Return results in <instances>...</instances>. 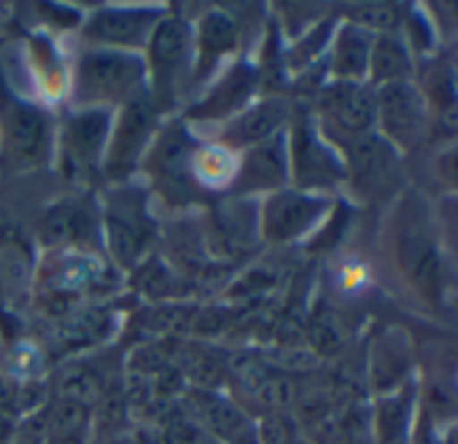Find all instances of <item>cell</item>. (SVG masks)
I'll return each instance as SVG.
<instances>
[{
    "label": "cell",
    "instance_id": "cell-5",
    "mask_svg": "<svg viewBox=\"0 0 458 444\" xmlns=\"http://www.w3.org/2000/svg\"><path fill=\"white\" fill-rule=\"evenodd\" d=\"M318 105L348 138L367 135L375 127V89L367 81H332L318 92Z\"/></svg>",
    "mask_w": 458,
    "mask_h": 444
},
{
    "label": "cell",
    "instance_id": "cell-24",
    "mask_svg": "<svg viewBox=\"0 0 458 444\" xmlns=\"http://www.w3.org/2000/svg\"><path fill=\"white\" fill-rule=\"evenodd\" d=\"M84 213L76 205H57L55 210H49L47 221H44V240L47 246H60L68 240H76L84 230Z\"/></svg>",
    "mask_w": 458,
    "mask_h": 444
},
{
    "label": "cell",
    "instance_id": "cell-30",
    "mask_svg": "<svg viewBox=\"0 0 458 444\" xmlns=\"http://www.w3.org/2000/svg\"><path fill=\"white\" fill-rule=\"evenodd\" d=\"M87 425V415L84 406L73 404V401H63L55 406V412L49 415V428L55 433V439H79V433Z\"/></svg>",
    "mask_w": 458,
    "mask_h": 444
},
{
    "label": "cell",
    "instance_id": "cell-19",
    "mask_svg": "<svg viewBox=\"0 0 458 444\" xmlns=\"http://www.w3.org/2000/svg\"><path fill=\"white\" fill-rule=\"evenodd\" d=\"M377 444H410V396L404 390L388 393L375 417Z\"/></svg>",
    "mask_w": 458,
    "mask_h": 444
},
{
    "label": "cell",
    "instance_id": "cell-32",
    "mask_svg": "<svg viewBox=\"0 0 458 444\" xmlns=\"http://www.w3.org/2000/svg\"><path fill=\"white\" fill-rule=\"evenodd\" d=\"M437 170H439V178H442L447 186L458 188V143H453L450 148L442 151V156H439V162H437Z\"/></svg>",
    "mask_w": 458,
    "mask_h": 444
},
{
    "label": "cell",
    "instance_id": "cell-6",
    "mask_svg": "<svg viewBox=\"0 0 458 444\" xmlns=\"http://www.w3.org/2000/svg\"><path fill=\"white\" fill-rule=\"evenodd\" d=\"M4 127L9 148L20 164L36 167L47 162L52 151V124L44 111L22 100H9L4 105Z\"/></svg>",
    "mask_w": 458,
    "mask_h": 444
},
{
    "label": "cell",
    "instance_id": "cell-21",
    "mask_svg": "<svg viewBox=\"0 0 458 444\" xmlns=\"http://www.w3.org/2000/svg\"><path fill=\"white\" fill-rule=\"evenodd\" d=\"M108 238H111V251L122 264H130L138 259L140 246H143V221L132 215V210H119L108 215Z\"/></svg>",
    "mask_w": 458,
    "mask_h": 444
},
{
    "label": "cell",
    "instance_id": "cell-12",
    "mask_svg": "<svg viewBox=\"0 0 458 444\" xmlns=\"http://www.w3.org/2000/svg\"><path fill=\"white\" fill-rule=\"evenodd\" d=\"M189 25L183 20L167 17L159 25H154L151 30V65H154V76L159 84H170L175 71L181 68L183 57L189 54Z\"/></svg>",
    "mask_w": 458,
    "mask_h": 444
},
{
    "label": "cell",
    "instance_id": "cell-31",
    "mask_svg": "<svg viewBox=\"0 0 458 444\" xmlns=\"http://www.w3.org/2000/svg\"><path fill=\"white\" fill-rule=\"evenodd\" d=\"M431 127L439 138H447V140H455L458 138V97L450 100L447 105H442L439 111L431 113Z\"/></svg>",
    "mask_w": 458,
    "mask_h": 444
},
{
    "label": "cell",
    "instance_id": "cell-29",
    "mask_svg": "<svg viewBox=\"0 0 458 444\" xmlns=\"http://www.w3.org/2000/svg\"><path fill=\"white\" fill-rule=\"evenodd\" d=\"M89 281H95V267H89L87 259L73 256V259L57 262V272L52 275V289L68 294V291L84 289V283H89Z\"/></svg>",
    "mask_w": 458,
    "mask_h": 444
},
{
    "label": "cell",
    "instance_id": "cell-22",
    "mask_svg": "<svg viewBox=\"0 0 458 444\" xmlns=\"http://www.w3.org/2000/svg\"><path fill=\"white\" fill-rule=\"evenodd\" d=\"M235 41H238V33H235V25L229 17L218 14V12H210L208 17H202V22H199V54H202L205 65H213L221 54L233 52Z\"/></svg>",
    "mask_w": 458,
    "mask_h": 444
},
{
    "label": "cell",
    "instance_id": "cell-28",
    "mask_svg": "<svg viewBox=\"0 0 458 444\" xmlns=\"http://www.w3.org/2000/svg\"><path fill=\"white\" fill-rule=\"evenodd\" d=\"M60 390L65 396V401H73L79 406H84L89 398H95L100 393V377L89 369H68L63 374V382H60Z\"/></svg>",
    "mask_w": 458,
    "mask_h": 444
},
{
    "label": "cell",
    "instance_id": "cell-20",
    "mask_svg": "<svg viewBox=\"0 0 458 444\" xmlns=\"http://www.w3.org/2000/svg\"><path fill=\"white\" fill-rule=\"evenodd\" d=\"M251 89H254V71L251 68H235L197 111H202V116H229L246 103Z\"/></svg>",
    "mask_w": 458,
    "mask_h": 444
},
{
    "label": "cell",
    "instance_id": "cell-14",
    "mask_svg": "<svg viewBox=\"0 0 458 444\" xmlns=\"http://www.w3.org/2000/svg\"><path fill=\"white\" fill-rule=\"evenodd\" d=\"M372 38L367 30L345 22L332 46V73L335 81H367L369 73V52H372Z\"/></svg>",
    "mask_w": 458,
    "mask_h": 444
},
{
    "label": "cell",
    "instance_id": "cell-18",
    "mask_svg": "<svg viewBox=\"0 0 458 444\" xmlns=\"http://www.w3.org/2000/svg\"><path fill=\"white\" fill-rule=\"evenodd\" d=\"M407 369V345L402 334H388L375 345L372 353V380L380 390H391L402 385Z\"/></svg>",
    "mask_w": 458,
    "mask_h": 444
},
{
    "label": "cell",
    "instance_id": "cell-16",
    "mask_svg": "<svg viewBox=\"0 0 458 444\" xmlns=\"http://www.w3.org/2000/svg\"><path fill=\"white\" fill-rule=\"evenodd\" d=\"M286 167H289L286 140L281 135H276L251 148L241 178L249 188H270L286 178Z\"/></svg>",
    "mask_w": 458,
    "mask_h": 444
},
{
    "label": "cell",
    "instance_id": "cell-26",
    "mask_svg": "<svg viewBox=\"0 0 458 444\" xmlns=\"http://www.w3.org/2000/svg\"><path fill=\"white\" fill-rule=\"evenodd\" d=\"M28 278V256L17 243L0 248V289L6 294H17Z\"/></svg>",
    "mask_w": 458,
    "mask_h": 444
},
{
    "label": "cell",
    "instance_id": "cell-17",
    "mask_svg": "<svg viewBox=\"0 0 458 444\" xmlns=\"http://www.w3.org/2000/svg\"><path fill=\"white\" fill-rule=\"evenodd\" d=\"M189 164H191V151H189L186 132L178 130V127L167 130L159 138L157 151H154L157 178L165 180V183H173V186L183 188L186 186V178H189Z\"/></svg>",
    "mask_w": 458,
    "mask_h": 444
},
{
    "label": "cell",
    "instance_id": "cell-4",
    "mask_svg": "<svg viewBox=\"0 0 458 444\" xmlns=\"http://www.w3.org/2000/svg\"><path fill=\"white\" fill-rule=\"evenodd\" d=\"M329 202L308 191H278L262 207V232L273 243H289L318 224Z\"/></svg>",
    "mask_w": 458,
    "mask_h": 444
},
{
    "label": "cell",
    "instance_id": "cell-33",
    "mask_svg": "<svg viewBox=\"0 0 458 444\" xmlns=\"http://www.w3.org/2000/svg\"><path fill=\"white\" fill-rule=\"evenodd\" d=\"M445 68H447V73H450L453 84L458 87V49H455V52H450V57L445 60Z\"/></svg>",
    "mask_w": 458,
    "mask_h": 444
},
{
    "label": "cell",
    "instance_id": "cell-25",
    "mask_svg": "<svg viewBox=\"0 0 458 444\" xmlns=\"http://www.w3.org/2000/svg\"><path fill=\"white\" fill-rule=\"evenodd\" d=\"M308 337L318 353H337L345 342V329H343V321L332 310H321L310 318Z\"/></svg>",
    "mask_w": 458,
    "mask_h": 444
},
{
    "label": "cell",
    "instance_id": "cell-10",
    "mask_svg": "<svg viewBox=\"0 0 458 444\" xmlns=\"http://www.w3.org/2000/svg\"><path fill=\"white\" fill-rule=\"evenodd\" d=\"M157 14L148 9H106L89 22V36L114 44V46H135L140 44L148 30H154Z\"/></svg>",
    "mask_w": 458,
    "mask_h": 444
},
{
    "label": "cell",
    "instance_id": "cell-2",
    "mask_svg": "<svg viewBox=\"0 0 458 444\" xmlns=\"http://www.w3.org/2000/svg\"><path fill=\"white\" fill-rule=\"evenodd\" d=\"M375 124L380 138L396 151H410L431 127V111L415 81L375 89Z\"/></svg>",
    "mask_w": 458,
    "mask_h": 444
},
{
    "label": "cell",
    "instance_id": "cell-11",
    "mask_svg": "<svg viewBox=\"0 0 458 444\" xmlns=\"http://www.w3.org/2000/svg\"><path fill=\"white\" fill-rule=\"evenodd\" d=\"M412 73H415V57H412L407 41L402 38V33H386V36L372 38L367 79L375 87L412 81Z\"/></svg>",
    "mask_w": 458,
    "mask_h": 444
},
{
    "label": "cell",
    "instance_id": "cell-9",
    "mask_svg": "<svg viewBox=\"0 0 458 444\" xmlns=\"http://www.w3.org/2000/svg\"><path fill=\"white\" fill-rule=\"evenodd\" d=\"M154 124H157V111L146 97H138V100L127 103V108H124L116 130H114L108 156H106V164H108L111 175L122 178L135 167V159H138L143 143L148 140Z\"/></svg>",
    "mask_w": 458,
    "mask_h": 444
},
{
    "label": "cell",
    "instance_id": "cell-7",
    "mask_svg": "<svg viewBox=\"0 0 458 444\" xmlns=\"http://www.w3.org/2000/svg\"><path fill=\"white\" fill-rule=\"evenodd\" d=\"M292 164H294V178L300 180L302 188L329 186V183H335V180H340L345 175L343 159L327 143H321V138L316 135V130H313V124L308 119L294 124V132H292Z\"/></svg>",
    "mask_w": 458,
    "mask_h": 444
},
{
    "label": "cell",
    "instance_id": "cell-23",
    "mask_svg": "<svg viewBox=\"0 0 458 444\" xmlns=\"http://www.w3.org/2000/svg\"><path fill=\"white\" fill-rule=\"evenodd\" d=\"M404 14L396 4H359L348 9L351 25L367 30L369 36H386V33H399Z\"/></svg>",
    "mask_w": 458,
    "mask_h": 444
},
{
    "label": "cell",
    "instance_id": "cell-27",
    "mask_svg": "<svg viewBox=\"0 0 458 444\" xmlns=\"http://www.w3.org/2000/svg\"><path fill=\"white\" fill-rule=\"evenodd\" d=\"M194 172L197 178H202L205 183H224L233 178L235 164L229 159L226 151L221 148H205L194 154Z\"/></svg>",
    "mask_w": 458,
    "mask_h": 444
},
{
    "label": "cell",
    "instance_id": "cell-8",
    "mask_svg": "<svg viewBox=\"0 0 458 444\" xmlns=\"http://www.w3.org/2000/svg\"><path fill=\"white\" fill-rule=\"evenodd\" d=\"M111 135V113L108 111H81L65 124V170L68 175H84L95 170L100 154Z\"/></svg>",
    "mask_w": 458,
    "mask_h": 444
},
{
    "label": "cell",
    "instance_id": "cell-1",
    "mask_svg": "<svg viewBox=\"0 0 458 444\" xmlns=\"http://www.w3.org/2000/svg\"><path fill=\"white\" fill-rule=\"evenodd\" d=\"M426 215L418 202H410L402 207L399 224H396V238H394V251H396V264L402 275L410 281V286L423 297L437 302L442 294L445 283V270H442V256L434 243L431 227L426 224Z\"/></svg>",
    "mask_w": 458,
    "mask_h": 444
},
{
    "label": "cell",
    "instance_id": "cell-15",
    "mask_svg": "<svg viewBox=\"0 0 458 444\" xmlns=\"http://www.w3.org/2000/svg\"><path fill=\"white\" fill-rule=\"evenodd\" d=\"M286 121V103L278 97H270L249 111H243L226 130V140L233 146H259L281 130Z\"/></svg>",
    "mask_w": 458,
    "mask_h": 444
},
{
    "label": "cell",
    "instance_id": "cell-13",
    "mask_svg": "<svg viewBox=\"0 0 458 444\" xmlns=\"http://www.w3.org/2000/svg\"><path fill=\"white\" fill-rule=\"evenodd\" d=\"M348 172L361 180L364 186L380 183L396 159V148L391 143H386L377 132H367V135H356L348 140Z\"/></svg>",
    "mask_w": 458,
    "mask_h": 444
},
{
    "label": "cell",
    "instance_id": "cell-3",
    "mask_svg": "<svg viewBox=\"0 0 458 444\" xmlns=\"http://www.w3.org/2000/svg\"><path fill=\"white\" fill-rule=\"evenodd\" d=\"M140 79V57L124 49H95L87 52L76 68V97L84 103L122 100L135 92Z\"/></svg>",
    "mask_w": 458,
    "mask_h": 444
}]
</instances>
